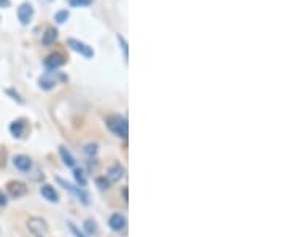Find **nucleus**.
<instances>
[{"label":"nucleus","mask_w":286,"mask_h":237,"mask_svg":"<svg viewBox=\"0 0 286 237\" xmlns=\"http://www.w3.org/2000/svg\"><path fill=\"white\" fill-rule=\"evenodd\" d=\"M107 126L114 135H118L121 138H127L129 127H127V119L122 118L119 115H111L107 118Z\"/></svg>","instance_id":"obj_1"},{"label":"nucleus","mask_w":286,"mask_h":237,"mask_svg":"<svg viewBox=\"0 0 286 237\" xmlns=\"http://www.w3.org/2000/svg\"><path fill=\"white\" fill-rule=\"evenodd\" d=\"M56 180H57V183H59V185H62V186H64V188H65V190H67V191H70L72 194H75L77 198H78L81 202H83V204H89V196H88V193L83 190V188H80V186H73L72 183L65 182V180H62L61 177H57Z\"/></svg>","instance_id":"obj_2"},{"label":"nucleus","mask_w":286,"mask_h":237,"mask_svg":"<svg viewBox=\"0 0 286 237\" xmlns=\"http://www.w3.org/2000/svg\"><path fill=\"white\" fill-rule=\"evenodd\" d=\"M27 228H29V231L34 233L37 237H43V234L48 231V225L45 220L37 218V217L27 220Z\"/></svg>","instance_id":"obj_3"},{"label":"nucleus","mask_w":286,"mask_h":237,"mask_svg":"<svg viewBox=\"0 0 286 237\" xmlns=\"http://www.w3.org/2000/svg\"><path fill=\"white\" fill-rule=\"evenodd\" d=\"M67 45L72 48L73 51L80 53L81 56H85V58H93V56H94L93 48H91V46H88V45H86V43H83V42H80V40L69 38V40H67Z\"/></svg>","instance_id":"obj_4"},{"label":"nucleus","mask_w":286,"mask_h":237,"mask_svg":"<svg viewBox=\"0 0 286 237\" xmlns=\"http://www.w3.org/2000/svg\"><path fill=\"white\" fill-rule=\"evenodd\" d=\"M6 191H8V194L11 196V198L18 199V198H22V196L27 194V186H26V183L18 182V180H13V182H8Z\"/></svg>","instance_id":"obj_5"},{"label":"nucleus","mask_w":286,"mask_h":237,"mask_svg":"<svg viewBox=\"0 0 286 237\" xmlns=\"http://www.w3.org/2000/svg\"><path fill=\"white\" fill-rule=\"evenodd\" d=\"M32 14H34V8H32V5L29 2H24L19 5L18 8V19L21 21V24H29L30 19H32Z\"/></svg>","instance_id":"obj_6"},{"label":"nucleus","mask_w":286,"mask_h":237,"mask_svg":"<svg viewBox=\"0 0 286 237\" xmlns=\"http://www.w3.org/2000/svg\"><path fill=\"white\" fill-rule=\"evenodd\" d=\"M13 164L16 169L21 170V172H29L32 169V159L26 156V154H18V156L13 158Z\"/></svg>","instance_id":"obj_7"},{"label":"nucleus","mask_w":286,"mask_h":237,"mask_svg":"<svg viewBox=\"0 0 286 237\" xmlns=\"http://www.w3.org/2000/svg\"><path fill=\"white\" fill-rule=\"evenodd\" d=\"M65 59H64V56L59 54V53H54V54H50L48 58L45 59V65L48 69H51V70H56V69H59L61 65H64Z\"/></svg>","instance_id":"obj_8"},{"label":"nucleus","mask_w":286,"mask_h":237,"mask_svg":"<svg viewBox=\"0 0 286 237\" xmlns=\"http://www.w3.org/2000/svg\"><path fill=\"white\" fill-rule=\"evenodd\" d=\"M108 225L113 231H122L126 226V217L122 214H113L108 220Z\"/></svg>","instance_id":"obj_9"},{"label":"nucleus","mask_w":286,"mask_h":237,"mask_svg":"<svg viewBox=\"0 0 286 237\" xmlns=\"http://www.w3.org/2000/svg\"><path fill=\"white\" fill-rule=\"evenodd\" d=\"M122 175H124V167H122L121 164H113L108 167V172H107V177L110 182H118V180L122 178Z\"/></svg>","instance_id":"obj_10"},{"label":"nucleus","mask_w":286,"mask_h":237,"mask_svg":"<svg viewBox=\"0 0 286 237\" xmlns=\"http://www.w3.org/2000/svg\"><path fill=\"white\" fill-rule=\"evenodd\" d=\"M40 194H42L43 198L46 201H50V202H57V198H59L57 193H56V190L50 185H43L42 188H40Z\"/></svg>","instance_id":"obj_11"},{"label":"nucleus","mask_w":286,"mask_h":237,"mask_svg":"<svg viewBox=\"0 0 286 237\" xmlns=\"http://www.w3.org/2000/svg\"><path fill=\"white\" fill-rule=\"evenodd\" d=\"M59 153H61V158H62L65 166H67V167H75V158H73V154L67 148H65V146H61Z\"/></svg>","instance_id":"obj_12"},{"label":"nucleus","mask_w":286,"mask_h":237,"mask_svg":"<svg viewBox=\"0 0 286 237\" xmlns=\"http://www.w3.org/2000/svg\"><path fill=\"white\" fill-rule=\"evenodd\" d=\"M56 37H57V30L53 29V27H50V29H46V32L43 34V40H42V42H43L45 46H50L51 43H54Z\"/></svg>","instance_id":"obj_13"},{"label":"nucleus","mask_w":286,"mask_h":237,"mask_svg":"<svg viewBox=\"0 0 286 237\" xmlns=\"http://www.w3.org/2000/svg\"><path fill=\"white\" fill-rule=\"evenodd\" d=\"M10 132H11L14 137H21V135H22V132H24V121L18 119V121L11 122V126H10Z\"/></svg>","instance_id":"obj_14"},{"label":"nucleus","mask_w":286,"mask_h":237,"mask_svg":"<svg viewBox=\"0 0 286 237\" xmlns=\"http://www.w3.org/2000/svg\"><path fill=\"white\" fill-rule=\"evenodd\" d=\"M85 230H86V233L89 234V236H93V234H95L97 233V225H95V222L94 220H86L85 222Z\"/></svg>","instance_id":"obj_15"},{"label":"nucleus","mask_w":286,"mask_h":237,"mask_svg":"<svg viewBox=\"0 0 286 237\" xmlns=\"http://www.w3.org/2000/svg\"><path fill=\"white\" fill-rule=\"evenodd\" d=\"M75 180H77V183L83 188V186H86V177H85V172L81 169H75Z\"/></svg>","instance_id":"obj_16"},{"label":"nucleus","mask_w":286,"mask_h":237,"mask_svg":"<svg viewBox=\"0 0 286 237\" xmlns=\"http://www.w3.org/2000/svg\"><path fill=\"white\" fill-rule=\"evenodd\" d=\"M54 19L59 22V24H62V22H65L69 19V11L67 10H62V11H57L56 13V16H54Z\"/></svg>","instance_id":"obj_17"},{"label":"nucleus","mask_w":286,"mask_h":237,"mask_svg":"<svg viewBox=\"0 0 286 237\" xmlns=\"http://www.w3.org/2000/svg\"><path fill=\"white\" fill-rule=\"evenodd\" d=\"M54 83H56V81H54V80H50V78H48L46 75L40 78V86L45 88V89H50V88H53V85H54Z\"/></svg>","instance_id":"obj_18"},{"label":"nucleus","mask_w":286,"mask_h":237,"mask_svg":"<svg viewBox=\"0 0 286 237\" xmlns=\"http://www.w3.org/2000/svg\"><path fill=\"white\" fill-rule=\"evenodd\" d=\"M72 6H86V5H91L93 0H69Z\"/></svg>","instance_id":"obj_19"},{"label":"nucleus","mask_w":286,"mask_h":237,"mask_svg":"<svg viewBox=\"0 0 286 237\" xmlns=\"http://www.w3.org/2000/svg\"><path fill=\"white\" fill-rule=\"evenodd\" d=\"M67 226H69V230H70L73 234H75V237H86V236H85L83 233H81V231L78 230V228H77L75 225H73L72 222H69V223H67Z\"/></svg>","instance_id":"obj_20"},{"label":"nucleus","mask_w":286,"mask_h":237,"mask_svg":"<svg viewBox=\"0 0 286 237\" xmlns=\"http://www.w3.org/2000/svg\"><path fill=\"white\" fill-rule=\"evenodd\" d=\"M85 153H86V154H89V156H93V154H95V153H97V145H95V143H89V145H86Z\"/></svg>","instance_id":"obj_21"},{"label":"nucleus","mask_w":286,"mask_h":237,"mask_svg":"<svg viewBox=\"0 0 286 237\" xmlns=\"http://www.w3.org/2000/svg\"><path fill=\"white\" fill-rule=\"evenodd\" d=\"M118 42L121 43V46H122V51H124V58L127 59V42L124 38H122L121 35H118Z\"/></svg>","instance_id":"obj_22"},{"label":"nucleus","mask_w":286,"mask_h":237,"mask_svg":"<svg viewBox=\"0 0 286 237\" xmlns=\"http://www.w3.org/2000/svg\"><path fill=\"white\" fill-rule=\"evenodd\" d=\"M6 202H8V199H6V196L3 194V191L0 190V207H3V206H6Z\"/></svg>","instance_id":"obj_23"},{"label":"nucleus","mask_w":286,"mask_h":237,"mask_svg":"<svg viewBox=\"0 0 286 237\" xmlns=\"http://www.w3.org/2000/svg\"><path fill=\"white\" fill-rule=\"evenodd\" d=\"M97 183L100 185L102 190H105V188H108V182H105V180H102V178H97Z\"/></svg>","instance_id":"obj_24"}]
</instances>
